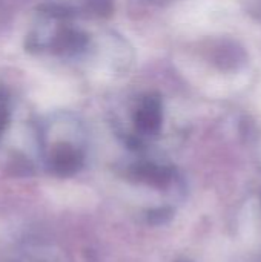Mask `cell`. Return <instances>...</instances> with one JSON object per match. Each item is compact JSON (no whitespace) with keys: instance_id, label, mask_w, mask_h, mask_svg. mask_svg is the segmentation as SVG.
<instances>
[{"instance_id":"6da1fadb","label":"cell","mask_w":261,"mask_h":262,"mask_svg":"<svg viewBox=\"0 0 261 262\" xmlns=\"http://www.w3.org/2000/svg\"><path fill=\"white\" fill-rule=\"evenodd\" d=\"M162 120V100L157 95H148L135 114V121L143 130H154Z\"/></svg>"},{"instance_id":"7a4b0ae2","label":"cell","mask_w":261,"mask_h":262,"mask_svg":"<svg viewBox=\"0 0 261 262\" xmlns=\"http://www.w3.org/2000/svg\"><path fill=\"white\" fill-rule=\"evenodd\" d=\"M78 154L66 144H62L54 149L51 155V166L58 173H69L78 166Z\"/></svg>"},{"instance_id":"3957f363","label":"cell","mask_w":261,"mask_h":262,"mask_svg":"<svg viewBox=\"0 0 261 262\" xmlns=\"http://www.w3.org/2000/svg\"><path fill=\"white\" fill-rule=\"evenodd\" d=\"M9 120V109H8V100L6 97L0 92V137L3 135Z\"/></svg>"}]
</instances>
